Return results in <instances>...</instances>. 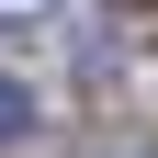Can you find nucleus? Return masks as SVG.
<instances>
[{"mask_svg":"<svg viewBox=\"0 0 158 158\" xmlns=\"http://www.w3.org/2000/svg\"><path fill=\"white\" fill-rule=\"evenodd\" d=\"M113 11H158V0H113Z\"/></svg>","mask_w":158,"mask_h":158,"instance_id":"obj_3","label":"nucleus"},{"mask_svg":"<svg viewBox=\"0 0 158 158\" xmlns=\"http://www.w3.org/2000/svg\"><path fill=\"white\" fill-rule=\"evenodd\" d=\"M68 0H0V34H34V23H56Z\"/></svg>","mask_w":158,"mask_h":158,"instance_id":"obj_2","label":"nucleus"},{"mask_svg":"<svg viewBox=\"0 0 158 158\" xmlns=\"http://www.w3.org/2000/svg\"><path fill=\"white\" fill-rule=\"evenodd\" d=\"M34 124H45L34 90H23V79H0V147H34Z\"/></svg>","mask_w":158,"mask_h":158,"instance_id":"obj_1","label":"nucleus"}]
</instances>
